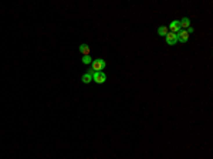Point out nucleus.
Masks as SVG:
<instances>
[{"mask_svg":"<svg viewBox=\"0 0 213 159\" xmlns=\"http://www.w3.org/2000/svg\"><path fill=\"white\" fill-rule=\"evenodd\" d=\"M82 63H84V64H91V63H93L91 55H84V57H82Z\"/></svg>","mask_w":213,"mask_h":159,"instance_id":"obj_10","label":"nucleus"},{"mask_svg":"<svg viewBox=\"0 0 213 159\" xmlns=\"http://www.w3.org/2000/svg\"><path fill=\"white\" fill-rule=\"evenodd\" d=\"M186 31H187V34H190V33H193V27H189V28H187Z\"/></svg>","mask_w":213,"mask_h":159,"instance_id":"obj_11","label":"nucleus"},{"mask_svg":"<svg viewBox=\"0 0 213 159\" xmlns=\"http://www.w3.org/2000/svg\"><path fill=\"white\" fill-rule=\"evenodd\" d=\"M176 36H178V41H180V43H186L189 40V34H187L186 30H179L176 33Z\"/></svg>","mask_w":213,"mask_h":159,"instance_id":"obj_4","label":"nucleus"},{"mask_svg":"<svg viewBox=\"0 0 213 159\" xmlns=\"http://www.w3.org/2000/svg\"><path fill=\"white\" fill-rule=\"evenodd\" d=\"M165 41H166V44H169V46H175L176 43H178V36H176V33H168L166 36H165Z\"/></svg>","mask_w":213,"mask_h":159,"instance_id":"obj_3","label":"nucleus"},{"mask_svg":"<svg viewBox=\"0 0 213 159\" xmlns=\"http://www.w3.org/2000/svg\"><path fill=\"white\" fill-rule=\"evenodd\" d=\"M80 53H82L84 55H90V47L87 44H81L80 46Z\"/></svg>","mask_w":213,"mask_h":159,"instance_id":"obj_7","label":"nucleus"},{"mask_svg":"<svg viewBox=\"0 0 213 159\" xmlns=\"http://www.w3.org/2000/svg\"><path fill=\"white\" fill-rule=\"evenodd\" d=\"M104 68H105V61L102 58H97V60H94L93 63H91V70H93L94 73L95 71H102Z\"/></svg>","mask_w":213,"mask_h":159,"instance_id":"obj_1","label":"nucleus"},{"mask_svg":"<svg viewBox=\"0 0 213 159\" xmlns=\"http://www.w3.org/2000/svg\"><path fill=\"white\" fill-rule=\"evenodd\" d=\"M179 23H180V28H189L190 27V20L187 17H183L182 20H179Z\"/></svg>","mask_w":213,"mask_h":159,"instance_id":"obj_6","label":"nucleus"},{"mask_svg":"<svg viewBox=\"0 0 213 159\" xmlns=\"http://www.w3.org/2000/svg\"><path fill=\"white\" fill-rule=\"evenodd\" d=\"M168 33H169V30H168L166 26H160L159 28H158V34H159V36H166Z\"/></svg>","mask_w":213,"mask_h":159,"instance_id":"obj_9","label":"nucleus"},{"mask_svg":"<svg viewBox=\"0 0 213 159\" xmlns=\"http://www.w3.org/2000/svg\"><path fill=\"white\" fill-rule=\"evenodd\" d=\"M168 30H171V33H178L179 30H182L180 28V23H179V20H173L171 21V24L168 27Z\"/></svg>","mask_w":213,"mask_h":159,"instance_id":"obj_5","label":"nucleus"},{"mask_svg":"<svg viewBox=\"0 0 213 159\" xmlns=\"http://www.w3.org/2000/svg\"><path fill=\"white\" fill-rule=\"evenodd\" d=\"M82 82H85V84H90L91 81H93V75L90 74V73H85L84 75H82Z\"/></svg>","mask_w":213,"mask_h":159,"instance_id":"obj_8","label":"nucleus"},{"mask_svg":"<svg viewBox=\"0 0 213 159\" xmlns=\"http://www.w3.org/2000/svg\"><path fill=\"white\" fill-rule=\"evenodd\" d=\"M93 81H95L97 84H104L106 81V75L104 74V71H95L93 74Z\"/></svg>","mask_w":213,"mask_h":159,"instance_id":"obj_2","label":"nucleus"}]
</instances>
